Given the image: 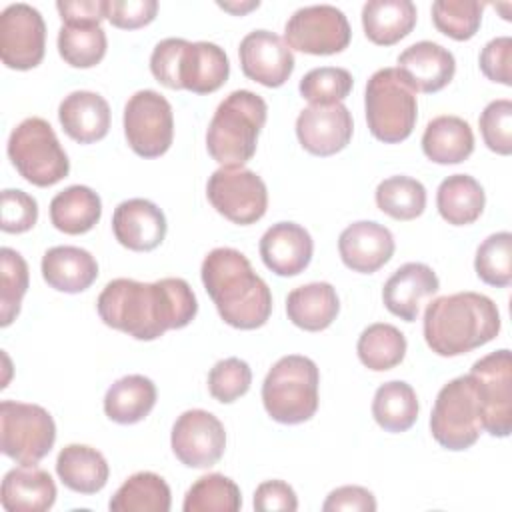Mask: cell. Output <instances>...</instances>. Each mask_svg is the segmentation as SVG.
Returning a JSON list of instances; mask_svg holds the SVG:
<instances>
[{"label": "cell", "mask_w": 512, "mask_h": 512, "mask_svg": "<svg viewBox=\"0 0 512 512\" xmlns=\"http://www.w3.org/2000/svg\"><path fill=\"white\" fill-rule=\"evenodd\" d=\"M96 310L106 326L148 342L188 326L198 312V302L184 278L170 276L156 282L116 278L100 292Z\"/></svg>", "instance_id": "cell-1"}, {"label": "cell", "mask_w": 512, "mask_h": 512, "mask_svg": "<svg viewBox=\"0 0 512 512\" xmlns=\"http://www.w3.org/2000/svg\"><path fill=\"white\" fill-rule=\"evenodd\" d=\"M202 284L220 318L238 330H256L272 314V292L236 248L220 246L206 254L200 268Z\"/></svg>", "instance_id": "cell-2"}, {"label": "cell", "mask_w": 512, "mask_h": 512, "mask_svg": "<svg viewBox=\"0 0 512 512\" xmlns=\"http://www.w3.org/2000/svg\"><path fill=\"white\" fill-rule=\"evenodd\" d=\"M424 340L438 356H460L494 340L500 332L496 304L478 292L440 296L426 306Z\"/></svg>", "instance_id": "cell-3"}, {"label": "cell", "mask_w": 512, "mask_h": 512, "mask_svg": "<svg viewBox=\"0 0 512 512\" xmlns=\"http://www.w3.org/2000/svg\"><path fill=\"white\" fill-rule=\"evenodd\" d=\"M268 106L250 90L230 92L216 108L208 130V154L226 168H240L256 154L260 130L266 124Z\"/></svg>", "instance_id": "cell-4"}, {"label": "cell", "mask_w": 512, "mask_h": 512, "mask_svg": "<svg viewBox=\"0 0 512 512\" xmlns=\"http://www.w3.org/2000/svg\"><path fill=\"white\" fill-rule=\"evenodd\" d=\"M320 372L314 360L300 354L282 356L262 382V404L280 424H302L318 410Z\"/></svg>", "instance_id": "cell-5"}, {"label": "cell", "mask_w": 512, "mask_h": 512, "mask_svg": "<svg viewBox=\"0 0 512 512\" xmlns=\"http://www.w3.org/2000/svg\"><path fill=\"white\" fill-rule=\"evenodd\" d=\"M364 112L376 140L398 144L406 140L416 126V92L396 68H380L366 82Z\"/></svg>", "instance_id": "cell-6"}, {"label": "cell", "mask_w": 512, "mask_h": 512, "mask_svg": "<svg viewBox=\"0 0 512 512\" xmlns=\"http://www.w3.org/2000/svg\"><path fill=\"white\" fill-rule=\"evenodd\" d=\"M6 150L18 174L34 186H54L70 172V160L44 118H24L10 132Z\"/></svg>", "instance_id": "cell-7"}, {"label": "cell", "mask_w": 512, "mask_h": 512, "mask_svg": "<svg viewBox=\"0 0 512 512\" xmlns=\"http://www.w3.org/2000/svg\"><path fill=\"white\" fill-rule=\"evenodd\" d=\"M482 430V408L472 376L464 374L444 384L430 414L434 440L446 450L460 452L476 444Z\"/></svg>", "instance_id": "cell-8"}, {"label": "cell", "mask_w": 512, "mask_h": 512, "mask_svg": "<svg viewBox=\"0 0 512 512\" xmlns=\"http://www.w3.org/2000/svg\"><path fill=\"white\" fill-rule=\"evenodd\" d=\"M56 442V424L38 404L0 402V450L22 466L38 464Z\"/></svg>", "instance_id": "cell-9"}, {"label": "cell", "mask_w": 512, "mask_h": 512, "mask_svg": "<svg viewBox=\"0 0 512 512\" xmlns=\"http://www.w3.org/2000/svg\"><path fill=\"white\" fill-rule=\"evenodd\" d=\"M124 136L132 152L142 158L166 154L174 138L170 102L156 90L134 92L124 106Z\"/></svg>", "instance_id": "cell-10"}, {"label": "cell", "mask_w": 512, "mask_h": 512, "mask_svg": "<svg viewBox=\"0 0 512 512\" xmlns=\"http://www.w3.org/2000/svg\"><path fill=\"white\" fill-rule=\"evenodd\" d=\"M470 376L482 408V428L496 438H506L512 430V356L500 348L476 360Z\"/></svg>", "instance_id": "cell-11"}, {"label": "cell", "mask_w": 512, "mask_h": 512, "mask_svg": "<svg viewBox=\"0 0 512 512\" xmlns=\"http://www.w3.org/2000/svg\"><path fill=\"white\" fill-rule=\"evenodd\" d=\"M206 196L218 214L240 226L258 222L268 208V190L264 180L242 166H220L214 170L206 184Z\"/></svg>", "instance_id": "cell-12"}, {"label": "cell", "mask_w": 512, "mask_h": 512, "mask_svg": "<svg viewBox=\"0 0 512 512\" xmlns=\"http://www.w3.org/2000/svg\"><path fill=\"white\" fill-rule=\"evenodd\" d=\"M352 38L344 12L330 4L298 8L284 26V42L290 50L314 56L342 52Z\"/></svg>", "instance_id": "cell-13"}, {"label": "cell", "mask_w": 512, "mask_h": 512, "mask_svg": "<svg viewBox=\"0 0 512 512\" xmlns=\"http://www.w3.org/2000/svg\"><path fill=\"white\" fill-rule=\"evenodd\" d=\"M46 24L42 14L24 2L0 12V58L12 70H32L44 58Z\"/></svg>", "instance_id": "cell-14"}, {"label": "cell", "mask_w": 512, "mask_h": 512, "mask_svg": "<svg viewBox=\"0 0 512 512\" xmlns=\"http://www.w3.org/2000/svg\"><path fill=\"white\" fill-rule=\"evenodd\" d=\"M174 456L188 468H210L226 450L224 424L208 410L192 408L182 412L170 434Z\"/></svg>", "instance_id": "cell-15"}, {"label": "cell", "mask_w": 512, "mask_h": 512, "mask_svg": "<svg viewBox=\"0 0 512 512\" xmlns=\"http://www.w3.org/2000/svg\"><path fill=\"white\" fill-rule=\"evenodd\" d=\"M354 132L350 110L342 104H310L296 118L300 146L314 156H332L344 150Z\"/></svg>", "instance_id": "cell-16"}, {"label": "cell", "mask_w": 512, "mask_h": 512, "mask_svg": "<svg viewBox=\"0 0 512 512\" xmlns=\"http://www.w3.org/2000/svg\"><path fill=\"white\" fill-rule=\"evenodd\" d=\"M238 56L244 76L266 88L282 86L294 72L290 46L270 30L248 32L240 42Z\"/></svg>", "instance_id": "cell-17"}, {"label": "cell", "mask_w": 512, "mask_h": 512, "mask_svg": "<svg viewBox=\"0 0 512 512\" xmlns=\"http://www.w3.org/2000/svg\"><path fill=\"white\" fill-rule=\"evenodd\" d=\"M394 248L392 232L374 220L352 222L338 238V252L344 266L360 274L380 270L392 258Z\"/></svg>", "instance_id": "cell-18"}, {"label": "cell", "mask_w": 512, "mask_h": 512, "mask_svg": "<svg viewBox=\"0 0 512 512\" xmlns=\"http://www.w3.org/2000/svg\"><path fill=\"white\" fill-rule=\"evenodd\" d=\"M164 212L146 198H130L120 202L112 214L114 238L128 250L150 252L166 238Z\"/></svg>", "instance_id": "cell-19"}, {"label": "cell", "mask_w": 512, "mask_h": 512, "mask_svg": "<svg viewBox=\"0 0 512 512\" xmlns=\"http://www.w3.org/2000/svg\"><path fill=\"white\" fill-rule=\"evenodd\" d=\"M396 70L406 78L414 92L434 94L450 84L456 72L454 54L430 40H420L400 52Z\"/></svg>", "instance_id": "cell-20"}, {"label": "cell", "mask_w": 512, "mask_h": 512, "mask_svg": "<svg viewBox=\"0 0 512 512\" xmlns=\"http://www.w3.org/2000/svg\"><path fill=\"white\" fill-rule=\"evenodd\" d=\"M258 248L268 270L278 276H296L308 268L314 242L304 226L296 222H278L262 234Z\"/></svg>", "instance_id": "cell-21"}, {"label": "cell", "mask_w": 512, "mask_h": 512, "mask_svg": "<svg viewBox=\"0 0 512 512\" xmlns=\"http://www.w3.org/2000/svg\"><path fill=\"white\" fill-rule=\"evenodd\" d=\"M440 288L436 272L422 262H406L394 270L382 288L386 310L404 322H414L426 298Z\"/></svg>", "instance_id": "cell-22"}, {"label": "cell", "mask_w": 512, "mask_h": 512, "mask_svg": "<svg viewBox=\"0 0 512 512\" xmlns=\"http://www.w3.org/2000/svg\"><path fill=\"white\" fill-rule=\"evenodd\" d=\"M58 120L74 142L94 144L110 130V106L98 92L74 90L60 102Z\"/></svg>", "instance_id": "cell-23"}, {"label": "cell", "mask_w": 512, "mask_h": 512, "mask_svg": "<svg viewBox=\"0 0 512 512\" xmlns=\"http://www.w3.org/2000/svg\"><path fill=\"white\" fill-rule=\"evenodd\" d=\"M56 502V484L52 476L32 466H18L4 474L0 504L8 512H44Z\"/></svg>", "instance_id": "cell-24"}, {"label": "cell", "mask_w": 512, "mask_h": 512, "mask_svg": "<svg viewBox=\"0 0 512 512\" xmlns=\"http://www.w3.org/2000/svg\"><path fill=\"white\" fill-rule=\"evenodd\" d=\"M42 278L44 282L66 294L84 292L98 278L96 258L78 246H52L42 256Z\"/></svg>", "instance_id": "cell-25"}, {"label": "cell", "mask_w": 512, "mask_h": 512, "mask_svg": "<svg viewBox=\"0 0 512 512\" xmlns=\"http://www.w3.org/2000/svg\"><path fill=\"white\" fill-rule=\"evenodd\" d=\"M230 74L226 52L214 42H188L178 68L180 86L194 94L216 92Z\"/></svg>", "instance_id": "cell-26"}, {"label": "cell", "mask_w": 512, "mask_h": 512, "mask_svg": "<svg viewBox=\"0 0 512 512\" xmlns=\"http://www.w3.org/2000/svg\"><path fill=\"white\" fill-rule=\"evenodd\" d=\"M340 312V300L332 284L310 282L294 288L286 298L288 320L306 330L320 332L326 330Z\"/></svg>", "instance_id": "cell-27"}, {"label": "cell", "mask_w": 512, "mask_h": 512, "mask_svg": "<svg viewBox=\"0 0 512 512\" xmlns=\"http://www.w3.org/2000/svg\"><path fill=\"white\" fill-rule=\"evenodd\" d=\"M56 474L66 488L78 494H96L108 482V462L92 446L68 444L56 458Z\"/></svg>", "instance_id": "cell-28"}, {"label": "cell", "mask_w": 512, "mask_h": 512, "mask_svg": "<svg viewBox=\"0 0 512 512\" xmlns=\"http://www.w3.org/2000/svg\"><path fill=\"white\" fill-rule=\"evenodd\" d=\"M422 152L436 164H460L474 152V134L460 116H436L422 134Z\"/></svg>", "instance_id": "cell-29"}, {"label": "cell", "mask_w": 512, "mask_h": 512, "mask_svg": "<svg viewBox=\"0 0 512 512\" xmlns=\"http://www.w3.org/2000/svg\"><path fill=\"white\" fill-rule=\"evenodd\" d=\"M416 6L410 0H368L362 6V26L370 42L392 46L416 26Z\"/></svg>", "instance_id": "cell-30"}, {"label": "cell", "mask_w": 512, "mask_h": 512, "mask_svg": "<svg viewBox=\"0 0 512 512\" xmlns=\"http://www.w3.org/2000/svg\"><path fill=\"white\" fill-rule=\"evenodd\" d=\"M156 386L142 374L118 378L104 396V414L116 424H136L144 420L156 404Z\"/></svg>", "instance_id": "cell-31"}, {"label": "cell", "mask_w": 512, "mask_h": 512, "mask_svg": "<svg viewBox=\"0 0 512 512\" xmlns=\"http://www.w3.org/2000/svg\"><path fill=\"white\" fill-rule=\"evenodd\" d=\"M102 216L100 196L82 184H74L58 192L50 202V222L64 234L90 232Z\"/></svg>", "instance_id": "cell-32"}, {"label": "cell", "mask_w": 512, "mask_h": 512, "mask_svg": "<svg viewBox=\"0 0 512 512\" xmlns=\"http://www.w3.org/2000/svg\"><path fill=\"white\" fill-rule=\"evenodd\" d=\"M484 204V188L470 174H452L444 178L436 192L438 212L452 226L476 222L484 210Z\"/></svg>", "instance_id": "cell-33"}, {"label": "cell", "mask_w": 512, "mask_h": 512, "mask_svg": "<svg viewBox=\"0 0 512 512\" xmlns=\"http://www.w3.org/2000/svg\"><path fill=\"white\" fill-rule=\"evenodd\" d=\"M172 504L170 486L154 472H136L114 492L108 502L112 512H168Z\"/></svg>", "instance_id": "cell-34"}, {"label": "cell", "mask_w": 512, "mask_h": 512, "mask_svg": "<svg viewBox=\"0 0 512 512\" xmlns=\"http://www.w3.org/2000/svg\"><path fill=\"white\" fill-rule=\"evenodd\" d=\"M418 398L404 380H390L378 386L372 400V416L380 428L398 434L414 426L418 418Z\"/></svg>", "instance_id": "cell-35"}, {"label": "cell", "mask_w": 512, "mask_h": 512, "mask_svg": "<svg viewBox=\"0 0 512 512\" xmlns=\"http://www.w3.org/2000/svg\"><path fill=\"white\" fill-rule=\"evenodd\" d=\"M356 352L360 362L374 372H384L398 366L406 356L404 334L386 322L370 324L358 336Z\"/></svg>", "instance_id": "cell-36"}, {"label": "cell", "mask_w": 512, "mask_h": 512, "mask_svg": "<svg viewBox=\"0 0 512 512\" xmlns=\"http://www.w3.org/2000/svg\"><path fill=\"white\" fill-rule=\"evenodd\" d=\"M106 32L100 24H62L58 54L72 68H92L106 54Z\"/></svg>", "instance_id": "cell-37"}, {"label": "cell", "mask_w": 512, "mask_h": 512, "mask_svg": "<svg viewBox=\"0 0 512 512\" xmlns=\"http://www.w3.org/2000/svg\"><path fill=\"white\" fill-rule=\"evenodd\" d=\"M376 206L394 220H414L426 208V188L410 176H390L376 186Z\"/></svg>", "instance_id": "cell-38"}, {"label": "cell", "mask_w": 512, "mask_h": 512, "mask_svg": "<svg viewBox=\"0 0 512 512\" xmlns=\"http://www.w3.org/2000/svg\"><path fill=\"white\" fill-rule=\"evenodd\" d=\"M242 508V494L234 480L212 472L200 476L186 492L184 512H238Z\"/></svg>", "instance_id": "cell-39"}, {"label": "cell", "mask_w": 512, "mask_h": 512, "mask_svg": "<svg viewBox=\"0 0 512 512\" xmlns=\"http://www.w3.org/2000/svg\"><path fill=\"white\" fill-rule=\"evenodd\" d=\"M28 264L20 252L4 246L0 250V324L10 326L28 290Z\"/></svg>", "instance_id": "cell-40"}, {"label": "cell", "mask_w": 512, "mask_h": 512, "mask_svg": "<svg viewBox=\"0 0 512 512\" xmlns=\"http://www.w3.org/2000/svg\"><path fill=\"white\" fill-rule=\"evenodd\" d=\"M476 276L496 288H506L512 282V234L502 230L490 234L476 250Z\"/></svg>", "instance_id": "cell-41"}, {"label": "cell", "mask_w": 512, "mask_h": 512, "mask_svg": "<svg viewBox=\"0 0 512 512\" xmlns=\"http://www.w3.org/2000/svg\"><path fill=\"white\" fill-rule=\"evenodd\" d=\"M484 4L478 0H436L432 4L434 26L452 40H470L482 22Z\"/></svg>", "instance_id": "cell-42"}, {"label": "cell", "mask_w": 512, "mask_h": 512, "mask_svg": "<svg viewBox=\"0 0 512 512\" xmlns=\"http://www.w3.org/2000/svg\"><path fill=\"white\" fill-rule=\"evenodd\" d=\"M352 84V74L346 68L322 66L306 72L298 90L310 104H336L350 94Z\"/></svg>", "instance_id": "cell-43"}, {"label": "cell", "mask_w": 512, "mask_h": 512, "mask_svg": "<svg viewBox=\"0 0 512 512\" xmlns=\"http://www.w3.org/2000/svg\"><path fill=\"white\" fill-rule=\"evenodd\" d=\"M252 384V370L248 362L230 356L218 360L208 372V390L214 400L230 404L244 396Z\"/></svg>", "instance_id": "cell-44"}, {"label": "cell", "mask_w": 512, "mask_h": 512, "mask_svg": "<svg viewBox=\"0 0 512 512\" xmlns=\"http://www.w3.org/2000/svg\"><path fill=\"white\" fill-rule=\"evenodd\" d=\"M478 124L482 140L492 152L500 156L512 152V102L508 98L492 100L482 110Z\"/></svg>", "instance_id": "cell-45"}, {"label": "cell", "mask_w": 512, "mask_h": 512, "mask_svg": "<svg viewBox=\"0 0 512 512\" xmlns=\"http://www.w3.org/2000/svg\"><path fill=\"white\" fill-rule=\"evenodd\" d=\"M38 220V202L24 190L6 188L2 190L0 228L8 234H22L34 228Z\"/></svg>", "instance_id": "cell-46"}, {"label": "cell", "mask_w": 512, "mask_h": 512, "mask_svg": "<svg viewBox=\"0 0 512 512\" xmlns=\"http://www.w3.org/2000/svg\"><path fill=\"white\" fill-rule=\"evenodd\" d=\"M186 44H188V40H184V38H164L154 46V50L150 54L152 76L166 88L182 90L180 78H178V68H180V58H182Z\"/></svg>", "instance_id": "cell-47"}, {"label": "cell", "mask_w": 512, "mask_h": 512, "mask_svg": "<svg viewBox=\"0 0 512 512\" xmlns=\"http://www.w3.org/2000/svg\"><path fill=\"white\" fill-rule=\"evenodd\" d=\"M156 0H108L106 20L122 30H136L156 18Z\"/></svg>", "instance_id": "cell-48"}, {"label": "cell", "mask_w": 512, "mask_h": 512, "mask_svg": "<svg viewBox=\"0 0 512 512\" xmlns=\"http://www.w3.org/2000/svg\"><path fill=\"white\" fill-rule=\"evenodd\" d=\"M482 74L498 84L512 86V38L510 36H498L492 38L480 52L478 58Z\"/></svg>", "instance_id": "cell-49"}, {"label": "cell", "mask_w": 512, "mask_h": 512, "mask_svg": "<svg viewBox=\"0 0 512 512\" xmlns=\"http://www.w3.org/2000/svg\"><path fill=\"white\" fill-rule=\"evenodd\" d=\"M254 510L258 512H294L298 510V496L284 480H266L254 492Z\"/></svg>", "instance_id": "cell-50"}, {"label": "cell", "mask_w": 512, "mask_h": 512, "mask_svg": "<svg viewBox=\"0 0 512 512\" xmlns=\"http://www.w3.org/2000/svg\"><path fill=\"white\" fill-rule=\"evenodd\" d=\"M324 512H374L376 510V498L374 494L364 486H340L328 494V498L322 504Z\"/></svg>", "instance_id": "cell-51"}, {"label": "cell", "mask_w": 512, "mask_h": 512, "mask_svg": "<svg viewBox=\"0 0 512 512\" xmlns=\"http://www.w3.org/2000/svg\"><path fill=\"white\" fill-rule=\"evenodd\" d=\"M108 0H58L56 10L62 24H100L106 18Z\"/></svg>", "instance_id": "cell-52"}, {"label": "cell", "mask_w": 512, "mask_h": 512, "mask_svg": "<svg viewBox=\"0 0 512 512\" xmlns=\"http://www.w3.org/2000/svg\"><path fill=\"white\" fill-rule=\"evenodd\" d=\"M218 6L224 8V10H228V12H232V14H236V16H242V14H246V12L254 10V8H258L260 2H258V0L240 2V4H238V2H218Z\"/></svg>", "instance_id": "cell-53"}]
</instances>
